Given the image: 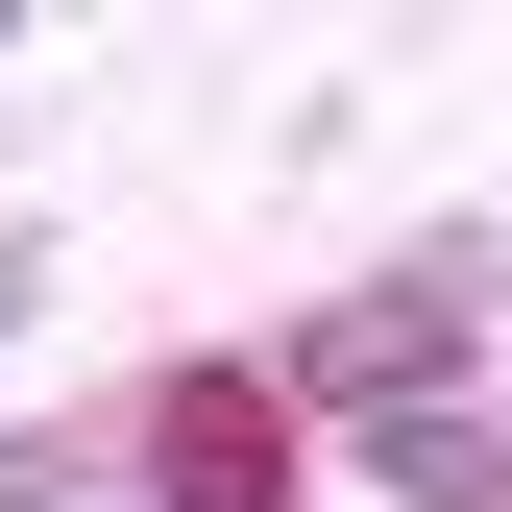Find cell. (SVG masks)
<instances>
[{"mask_svg": "<svg viewBox=\"0 0 512 512\" xmlns=\"http://www.w3.org/2000/svg\"><path fill=\"white\" fill-rule=\"evenodd\" d=\"M293 391H342L366 439H391V415H439V391H464V269H391V293H342V317L293 342Z\"/></svg>", "mask_w": 512, "mask_h": 512, "instance_id": "6da1fadb", "label": "cell"}, {"mask_svg": "<svg viewBox=\"0 0 512 512\" xmlns=\"http://www.w3.org/2000/svg\"><path fill=\"white\" fill-rule=\"evenodd\" d=\"M366 488H391V512H512V415H464V391H439V415H391V439H366Z\"/></svg>", "mask_w": 512, "mask_h": 512, "instance_id": "7a4b0ae2", "label": "cell"}, {"mask_svg": "<svg viewBox=\"0 0 512 512\" xmlns=\"http://www.w3.org/2000/svg\"><path fill=\"white\" fill-rule=\"evenodd\" d=\"M171 488H196V512H269V415H244V391H171Z\"/></svg>", "mask_w": 512, "mask_h": 512, "instance_id": "3957f363", "label": "cell"}, {"mask_svg": "<svg viewBox=\"0 0 512 512\" xmlns=\"http://www.w3.org/2000/svg\"><path fill=\"white\" fill-rule=\"evenodd\" d=\"M0 512H49V464H25V439H0Z\"/></svg>", "mask_w": 512, "mask_h": 512, "instance_id": "277c9868", "label": "cell"}]
</instances>
